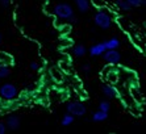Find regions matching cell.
<instances>
[{"label":"cell","mask_w":146,"mask_h":134,"mask_svg":"<svg viewBox=\"0 0 146 134\" xmlns=\"http://www.w3.org/2000/svg\"><path fill=\"white\" fill-rule=\"evenodd\" d=\"M102 91H103V94H104V96L109 97V99H112V97H115L116 95H117L116 88L112 87V86H103Z\"/></svg>","instance_id":"7c38bea8"},{"label":"cell","mask_w":146,"mask_h":134,"mask_svg":"<svg viewBox=\"0 0 146 134\" xmlns=\"http://www.w3.org/2000/svg\"><path fill=\"white\" fill-rule=\"evenodd\" d=\"M107 47L106 45H104V42H102V44H95L92 45L91 47H90V54H91L92 57H99V55H103V54L106 53Z\"/></svg>","instance_id":"52a82bcc"},{"label":"cell","mask_w":146,"mask_h":134,"mask_svg":"<svg viewBox=\"0 0 146 134\" xmlns=\"http://www.w3.org/2000/svg\"><path fill=\"white\" fill-rule=\"evenodd\" d=\"M94 23H95V25L98 28L107 30L112 25V19H111V16H109V13L107 11L100 9L96 12L95 17H94Z\"/></svg>","instance_id":"6da1fadb"},{"label":"cell","mask_w":146,"mask_h":134,"mask_svg":"<svg viewBox=\"0 0 146 134\" xmlns=\"http://www.w3.org/2000/svg\"><path fill=\"white\" fill-rule=\"evenodd\" d=\"M1 41H3V36H1V33H0V44H1Z\"/></svg>","instance_id":"603a6c76"},{"label":"cell","mask_w":146,"mask_h":134,"mask_svg":"<svg viewBox=\"0 0 146 134\" xmlns=\"http://www.w3.org/2000/svg\"><path fill=\"white\" fill-rule=\"evenodd\" d=\"M31 70L38 71V70H40V64H38L37 62H32V63H31Z\"/></svg>","instance_id":"44dd1931"},{"label":"cell","mask_w":146,"mask_h":134,"mask_svg":"<svg viewBox=\"0 0 146 134\" xmlns=\"http://www.w3.org/2000/svg\"><path fill=\"white\" fill-rule=\"evenodd\" d=\"M107 118H108V112L100 111V109L92 114V121H94V122H103V121H106Z\"/></svg>","instance_id":"9c48e42d"},{"label":"cell","mask_w":146,"mask_h":134,"mask_svg":"<svg viewBox=\"0 0 146 134\" xmlns=\"http://www.w3.org/2000/svg\"><path fill=\"white\" fill-rule=\"evenodd\" d=\"M7 125L4 124V122H1V121H0V134H4L5 133V131H7Z\"/></svg>","instance_id":"ffe728a7"},{"label":"cell","mask_w":146,"mask_h":134,"mask_svg":"<svg viewBox=\"0 0 146 134\" xmlns=\"http://www.w3.org/2000/svg\"><path fill=\"white\" fill-rule=\"evenodd\" d=\"M76 21H78V20H76V17H75V16H72L71 19L68 20V23H70V24H75V23H76Z\"/></svg>","instance_id":"7402d4cb"},{"label":"cell","mask_w":146,"mask_h":134,"mask_svg":"<svg viewBox=\"0 0 146 134\" xmlns=\"http://www.w3.org/2000/svg\"><path fill=\"white\" fill-rule=\"evenodd\" d=\"M72 53H74L75 57H84L86 53H87V49H86L84 45H82V44H78V45H75L74 49H72Z\"/></svg>","instance_id":"30bf717a"},{"label":"cell","mask_w":146,"mask_h":134,"mask_svg":"<svg viewBox=\"0 0 146 134\" xmlns=\"http://www.w3.org/2000/svg\"><path fill=\"white\" fill-rule=\"evenodd\" d=\"M128 3L130 4V7H141V5H146V0H128Z\"/></svg>","instance_id":"2e32d148"},{"label":"cell","mask_w":146,"mask_h":134,"mask_svg":"<svg viewBox=\"0 0 146 134\" xmlns=\"http://www.w3.org/2000/svg\"><path fill=\"white\" fill-rule=\"evenodd\" d=\"M11 74V68L8 66V63H5L4 60H0V79L7 78Z\"/></svg>","instance_id":"8fae6325"},{"label":"cell","mask_w":146,"mask_h":134,"mask_svg":"<svg viewBox=\"0 0 146 134\" xmlns=\"http://www.w3.org/2000/svg\"><path fill=\"white\" fill-rule=\"evenodd\" d=\"M74 120H75V116H72L71 113H66L63 117H62V120H61V124H62V126H70V125L74 122Z\"/></svg>","instance_id":"5bb4252c"},{"label":"cell","mask_w":146,"mask_h":134,"mask_svg":"<svg viewBox=\"0 0 146 134\" xmlns=\"http://www.w3.org/2000/svg\"><path fill=\"white\" fill-rule=\"evenodd\" d=\"M99 109H100V111H104V112H108L109 109H111V104H109L108 101H100Z\"/></svg>","instance_id":"e0dca14e"},{"label":"cell","mask_w":146,"mask_h":134,"mask_svg":"<svg viewBox=\"0 0 146 134\" xmlns=\"http://www.w3.org/2000/svg\"><path fill=\"white\" fill-rule=\"evenodd\" d=\"M17 95H19V90L15 84L5 83L0 87V96L3 97L4 100H13Z\"/></svg>","instance_id":"3957f363"},{"label":"cell","mask_w":146,"mask_h":134,"mask_svg":"<svg viewBox=\"0 0 146 134\" xmlns=\"http://www.w3.org/2000/svg\"><path fill=\"white\" fill-rule=\"evenodd\" d=\"M11 4V0H0V5L3 8H8Z\"/></svg>","instance_id":"d6986e66"},{"label":"cell","mask_w":146,"mask_h":134,"mask_svg":"<svg viewBox=\"0 0 146 134\" xmlns=\"http://www.w3.org/2000/svg\"><path fill=\"white\" fill-rule=\"evenodd\" d=\"M104 55V60L109 64H117L120 63L121 60V54L117 51V49H112V50H106V53L103 54Z\"/></svg>","instance_id":"5b68a950"},{"label":"cell","mask_w":146,"mask_h":134,"mask_svg":"<svg viewBox=\"0 0 146 134\" xmlns=\"http://www.w3.org/2000/svg\"><path fill=\"white\" fill-rule=\"evenodd\" d=\"M82 71H83V72H86V74H87V72H90V71H91V66H90V63H84V64H83V66H82Z\"/></svg>","instance_id":"ac0fdd59"},{"label":"cell","mask_w":146,"mask_h":134,"mask_svg":"<svg viewBox=\"0 0 146 134\" xmlns=\"http://www.w3.org/2000/svg\"><path fill=\"white\" fill-rule=\"evenodd\" d=\"M104 45H106L107 50H112V49H119V46H120V41L117 40V38H111V40L106 41V42H104Z\"/></svg>","instance_id":"4fadbf2b"},{"label":"cell","mask_w":146,"mask_h":134,"mask_svg":"<svg viewBox=\"0 0 146 134\" xmlns=\"http://www.w3.org/2000/svg\"><path fill=\"white\" fill-rule=\"evenodd\" d=\"M75 5H76V8H78L79 12H82V13L88 12L90 8H91L90 0H75Z\"/></svg>","instance_id":"ba28073f"},{"label":"cell","mask_w":146,"mask_h":134,"mask_svg":"<svg viewBox=\"0 0 146 134\" xmlns=\"http://www.w3.org/2000/svg\"><path fill=\"white\" fill-rule=\"evenodd\" d=\"M116 5H117L121 11H125V12L132 9L130 4L128 3V0H116Z\"/></svg>","instance_id":"9a60e30c"},{"label":"cell","mask_w":146,"mask_h":134,"mask_svg":"<svg viewBox=\"0 0 146 134\" xmlns=\"http://www.w3.org/2000/svg\"><path fill=\"white\" fill-rule=\"evenodd\" d=\"M5 125H7V127L11 129V130H17L21 125L20 117L16 116V114H11V116L7 117V120H5Z\"/></svg>","instance_id":"8992f818"},{"label":"cell","mask_w":146,"mask_h":134,"mask_svg":"<svg viewBox=\"0 0 146 134\" xmlns=\"http://www.w3.org/2000/svg\"><path fill=\"white\" fill-rule=\"evenodd\" d=\"M67 112L71 113L75 117H82L87 113V108L84 104H82L79 101H71L67 104Z\"/></svg>","instance_id":"277c9868"},{"label":"cell","mask_w":146,"mask_h":134,"mask_svg":"<svg viewBox=\"0 0 146 134\" xmlns=\"http://www.w3.org/2000/svg\"><path fill=\"white\" fill-rule=\"evenodd\" d=\"M54 15L58 17V19H61V20H66V21H68L72 16H75L72 7L70 5V4H67V3L57 4V5L54 7Z\"/></svg>","instance_id":"7a4b0ae2"}]
</instances>
